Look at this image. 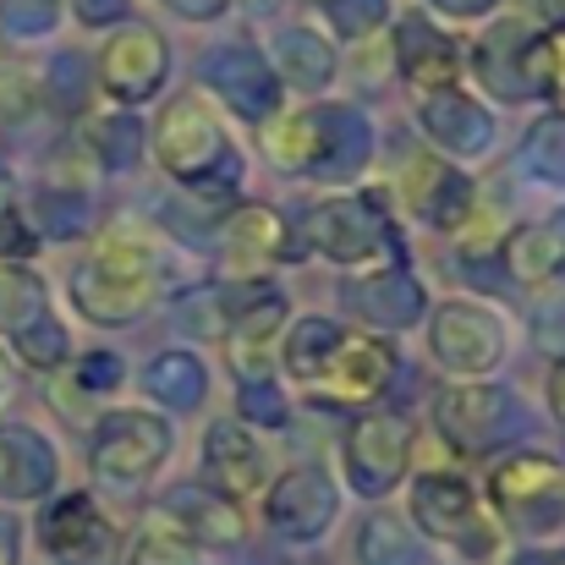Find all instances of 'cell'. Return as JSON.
Here are the masks:
<instances>
[{
  "mask_svg": "<svg viewBox=\"0 0 565 565\" xmlns=\"http://www.w3.org/2000/svg\"><path fill=\"white\" fill-rule=\"evenodd\" d=\"M160 297V258L143 236H105L94 258L72 275V302L88 324L121 330L143 319Z\"/></svg>",
  "mask_w": 565,
  "mask_h": 565,
  "instance_id": "1",
  "label": "cell"
},
{
  "mask_svg": "<svg viewBox=\"0 0 565 565\" xmlns=\"http://www.w3.org/2000/svg\"><path fill=\"white\" fill-rule=\"evenodd\" d=\"M154 160L166 166L171 182L203 192V188H236L242 166L231 149V132L220 127V110L209 94H177L160 121H154Z\"/></svg>",
  "mask_w": 565,
  "mask_h": 565,
  "instance_id": "2",
  "label": "cell"
},
{
  "mask_svg": "<svg viewBox=\"0 0 565 565\" xmlns=\"http://www.w3.org/2000/svg\"><path fill=\"white\" fill-rule=\"evenodd\" d=\"M489 500L516 533L550 539L565 527V467L544 450H516V456L494 461Z\"/></svg>",
  "mask_w": 565,
  "mask_h": 565,
  "instance_id": "3",
  "label": "cell"
},
{
  "mask_svg": "<svg viewBox=\"0 0 565 565\" xmlns=\"http://www.w3.org/2000/svg\"><path fill=\"white\" fill-rule=\"evenodd\" d=\"M171 456V423L143 406L105 412L94 428V478L110 489H143Z\"/></svg>",
  "mask_w": 565,
  "mask_h": 565,
  "instance_id": "4",
  "label": "cell"
},
{
  "mask_svg": "<svg viewBox=\"0 0 565 565\" xmlns=\"http://www.w3.org/2000/svg\"><path fill=\"white\" fill-rule=\"evenodd\" d=\"M308 247L341 269H369L395 253V231L379 209V192H352V198H324L308 209Z\"/></svg>",
  "mask_w": 565,
  "mask_h": 565,
  "instance_id": "5",
  "label": "cell"
},
{
  "mask_svg": "<svg viewBox=\"0 0 565 565\" xmlns=\"http://www.w3.org/2000/svg\"><path fill=\"white\" fill-rule=\"evenodd\" d=\"M412 522H417L428 539H439V544H450V550H461V555H472V561H489L494 544H500V533H494V522L483 516L478 494H472L456 472H423V478L412 483Z\"/></svg>",
  "mask_w": 565,
  "mask_h": 565,
  "instance_id": "6",
  "label": "cell"
},
{
  "mask_svg": "<svg viewBox=\"0 0 565 565\" xmlns=\"http://www.w3.org/2000/svg\"><path fill=\"white\" fill-rule=\"evenodd\" d=\"M94 77H99V88L116 105H127V110L149 105L166 88V77H171V44H166V33L149 28V22H121L105 39V50L94 61Z\"/></svg>",
  "mask_w": 565,
  "mask_h": 565,
  "instance_id": "7",
  "label": "cell"
},
{
  "mask_svg": "<svg viewBox=\"0 0 565 565\" xmlns=\"http://www.w3.org/2000/svg\"><path fill=\"white\" fill-rule=\"evenodd\" d=\"M428 352L445 374L467 379L494 374L505 363V324L483 308V302H439L428 319Z\"/></svg>",
  "mask_w": 565,
  "mask_h": 565,
  "instance_id": "8",
  "label": "cell"
},
{
  "mask_svg": "<svg viewBox=\"0 0 565 565\" xmlns=\"http://www.w3.org/2000/svg\"><path fill=\"white\" fill-rule=\"evenodd\" d=\"M347 483L363 500H384L412 467V423L401 412H363L347 428Z\"/></svg>",
  "mask_w": 565,
  "mask_h": 565,
  "instance_id": "9",
  "label": "cell"
},
{
  "mask_svg": "<svg viewBox=\"0 0 565 565\" xmlns=\"http://www.w3.org/2000/svg\"><path fill=\"white\" fill-rule=\"evenodd\" d=\"M198 77H203L209 94H220V105H225L231 116H242V121H253V127H264V121L280 116V88H286V83L275 77V66H269L253 44H225V50L203 55Z\"/></svg>",
  "mask_w": 565,
  "mask_h": 565,
  "instance_id": "10",
  "label": "cell"
},
{
  "mask_svg": "<svg viewBox=\"0 0 565 565\" xmlns=\"http://www.w3.org/2000/svg\"><path fill=\"white\" fill-rule=\"evenodd\" d=\"M335 511H341V494H335V483H330L319 467H291V472L275 478V489L264 494V522H269L280 539H291V544L324 539L330 522H335Z\"/></svg>",
  "mask_w": 565,
  "mask_h": 565,
  "instance_id": "11",
  "label": "cell"
},
{
  "mask_svg": "<svg viewBox=\"0 0 565 565\" xmlns=\"http://www.w3.org/2000/svg\"><path fill=\"white\" fill-rule=\"evenodd\" d=\"M44 555L55 565H110L116 561V527L99 516L88 494H61L39 516Z\"/></svg>",
  "mask_w": 565,
  "mask_h": 565,
  "instance_id": "12",
  "label": "cell"
},
{
  "mask_svg": "<svg viewBox=\"0 0 565 565\" xmlns=\"http://www.w3.org/2000/svg\"><path fill=\"white\" fill-rule=\"evenodd\" d=\"M434 423L445 434V445L456 450H483L505 434L511 423V395L483 384V379H467V384H450L439 401H434Z\"/></svg>",
  "mask_w": 565,
  "mask_h": 565,
  "instance_id": "13",
  "label": "cell"
},
{
  "mask_svg": "<svg viewBox=\"0 0 565 565\" xmlns=\"http://www.w3.org/2000/svg\"><path fill=\"white\" fill-rule=\"evenodd\" d=\"M417 121H423L428 143H434L439 154H450V160H478V154L494 149V116H489L472 94H461V88L423 94Z\"/></svg>",
  "mask_w": 565,
  "mask_h": 565,
  "instance_id": "14",
  "label": "cell"
},
{
  "mask_svg": "<svg viewBox=\"0 0 565 565\" xmlns=\"http://www.w3.org/2000/svg\"><path fill=\"white\" fill-rule=\"evenodd\" d=\"M203 478H209V494L236 505V500H253L264 489L269 456L242 423H214L203 434Z\"/></svg>",
  "mask_w": 565,
  "mask_h": 565,
  "instance_id": "15",
  "label": "cell"
},
{
  "mask_svg": "<svg viewBox=\"0 0 565 565\" xmlns=\"http://www.w3.org/2000/svg\"><path fill=\"white\" fill-rule=\"evenodd\" d=\"M275 258H286V220L269 203H242L220 220V264L242 280L264 275Z\"/></svg>",
  "mask_w": 565,
  "mask_h": 565,
  "instance_id": "16",
  "label": "cell"
},
{
  "mask_svg": "<svg viewBox=\"0 0 565 565\" xmlns=\"http://www.w3.org/2000/svg\"><path fill=\"white\" fill-rule=\"evenodd\" d=\"M390 379H395V347L390 341H379V335H341V347H335L330 369L319 374V384L335 401H347V406H369V401H379L390 390Z\"/></svg>",
  "mask_w": 565,
  "mask_h": 565,
  "instance_id": "17",
  "label": "cell"
},
{
  "mask_svg": "<svg viewBox=\"0 0 565 565\" xmlns=\"http://www.w3.org/2000/svg\"><path fill=\"white\" fill-rule=\"evenodd\" d=\"M280 330H286V297L269 291V286H253L242 313L225 330V352H231V369L242 374V384L247 379H269V347H275Z\"/></svg>",
  "mask_w": 565,
  "mask_h": 565,
  "instance_id": "18",
  "label": "cell"
},
{
  "mask_svg": "<svg viewBox=\"0 0 565 565\" xmlns=\"http://www.w3.org/2000/svg\"><path fill=\"white\" fill-rule=\"evenodd\" d=\"M395 66L401 77L417 88V94H439V88H456L461 77V50L428 22V17H406L395 28Z\"/></svg>",
  "mask_w": 565,
  "mask_h": 565,
  "instance_id": "19",
  "label": "cell"
},
{
  "mask_svg": "<svg viewBox=\"0 0 565 565\" xmlns=\"http://www.w3.org/2000/svg\"><path fill=\"white\" fill-rule=\"evenodd\" d=\"M55 445L28 423H0V494L6 500H44L55 489Z\"/></svg>",
  "mask_w": 565,
  "mask_h": 565,
  "instance_id": "20",
  "label": "cell"
},
{
  "mask_svg": "<svg viewBox=\"0 0 565 565\" xmlns=\"http://www.w3.org/2000/svg\"><path fill=\"white\" fill-rule=\"evenodd\" d=\"M319 127H324V149H319L313 177H324V182L358 177V171L369 166V154H374V127H369V116L352 110V105H319Z\"/></svg>",
  "mask_w": 565,
  "mask_h": 565,
  "instance_id": "21",
  "label": "cell"
},
{
  "mask_svg": "<svg viewBox=\"0 0 565 565\" xmlns=\"http://www.w3.org/2000/svg\"><path fill=\"white\" fill-rule=\"evenodd\" d=\"M347 302L379 324V330H406V324H417L423 313H428V302H423V286L406 275V269H379L369 280H358L352 291H347Z\"/></svg>",
  "mask_w": 565,
  "mask_h": 565,
  "instance_id": "22",
  "label": "cell"
},
{
  "mask_svg": "<svg viewBox=\"0 0 565 565\" xmlns=\"http://www.w3.org/2000/svg\"><path fill=\"white\" fill-rule=\"evenodd\" d=\"M505 269L522 286H550L565 275V214L544 220V225H522L505 236Z\"/></svg>",
  "mask_w": 565,
  "mask_h": 565,
  "instance_id": "23",
  "label": "cell"
},
{
  "mask_svg": "<svg viewBox=\"0 0 565 565\" xmlns=\"http://www.w3.org/2000/svg\"><path fill=\"white\" fill-rule=\"evenodd\" d=\"M275 77L302 88V94H324L335 83V50L313 33V28H280L275 33Z\"/></svg>",
  "mask_w": 565,
  "mask_h": 565,
  "instance_id": "24",
  "label": "cell"
},
{
  "mask_svg": "<svg viewBox=\"0 0 565 565\" xmlns=\"http://www.w3.org/2000/svg\"><path fill=\"white\" fill-rule=\"evenodd\" d=\"M127 565H203V544H192V533L177 522L171 505H154L132 539Z\"/></svg>",
  "mask_w": 565,
  "mask_h": 565,
  "instance_id": "25",
  "label": "cell"
},
{
  "mask_svg": "<svg viewBox=\"0 0 565 565\" xmlns=\"http://www.w3.org/2000/svg\"><path fill=\"white\" fill-rule=\"evenodd\" d=\"M319 149H324V127H319V105L308 110H291L280 121L264 127V154L280 166V171H308L319 166Z\"/></svg>",
  "mask_w": 565,
  "mask_h": 565,
  "instance_id": "26",
  "label": "cell"
},
{
  "mask_svg": "<svg viewBox=\"0 0 565 565\" xmlns=\"http://www.w3.org/2000/svg\"><path fill=\"white\" fill-rule=\"evenodd\" d=\"M143 390L154 395V401H166V406H177V412H192L203 395H209V369L192 358V352H160L149 369H143Z\"/></svg>",
  "mask_w": 565,
  "mask_h": 565,
  "instance_id": "27",
  "label": "cell"
},
{
  "mask_svg": "<svg viewBox=\"0 0 565 565\" xmlns=\"http://www.w3.org/2000/svg\"><path fill=\"white\" fill-rule=\"evenodd\" d=\"M341 324L335 319H302V324H291L286 330V347H280V363H286V374L302 379V384H319V374L330 369V358H335V347H341Z\"/></svg>",
  "mask_w": 565,
  "mask_h": 565,
  "instance_id": "28",
  "label": "cell"
},
{
  "mask_svg": "<svg viewBox=\"0 0 565 565\" xmlns=\"http://www.w3.org/2000/svg\"><path fill=\"white\" fill-rule=\"evenodd\" d=\"M171 511H177V522L192 533V544H242L247 539V522H242V511L231 505V500H220V494H188V500H171Z\"/></svg>",
  "mask_w": 565,
  "mask_h": 565,
  "instance_id": "29",
  "label": "cell"
},
{
  "mask_svg": "<svg viewBox=\"0 0 565 565\" xmlns=\"http://www.w3.org/2000/svg\"><path fill=\"white\" fill-rule=\"evenodd\" d=\"M50 313V291L33 269H17V264H0V330L17 335L28 330L33 319Z\"/></svg>",
  "mask_w": 565,
  "mask_h": 565,
  "instance_id": "30",
  "label": "cell"
},
{
  "mask_svg": "<svg viewBox=\"0 0 565 565\" xmlns=\"http://www.w3.org/2000/svg\"><path fill=\"white\" fill-rule=\"evenodd\" d=\"M358 561L363 565H417V533L390 516V511H374L358 533Z\"/></svg>",
  "mask_w": 565,
  "mask_h": 565,
  "instance_id": "31",
  "label": "cell"
},
{
  "mask_svg": "<svg viewBox=\"0 0 565 565\" xmlns=\"http://www.w3.org/2000/svg\"><path fill=\"white\" fill-rule=\"evenodd\" d=\"M522 50H527L522 28H500V33L478 50V72H483V83L500 88L505 99H527V83H522Z\"/></svg>",
  "mask_w": 565,
  "mask_h": 565,
  "instance_id": "32",
  "label": "cell"
},
{
  "mask_svg": "<svg viewBox=\"0 0 565 565\" xmlns=\"http://www.w3.org/2000/svg\"><path fill=\"white\" fill-rule=\"evenodd\" d=\"M11 352H17L28 369L55 374V369H66V358H72V335H66V324H61L55 313H44V319H33L28 330L11 335Z\"/></svg>",
  "mask_w": 565,
  "mask_h": 565,
  "instance_id": "33",
  "label": "cell"
},
{
  "mask_svg": "<svg viewBox=\"0 0 565 565\" xmlns=\"http://www.w3.org/2000/svg\"><path fill=\"white\" fill-rule=\"evenodd\" d=\"M253 291V286H247ZM247 291H220V286H198L182 297V324H188L192 335H209V341H220L225 330H231V319L242 313V302H247Z\"/></svg>",
  "mask_w": 565,
  "mask_h": 565,
  "instance_id": "34",
  "label": "cell"
},
{
  "mask_svg": "<svg viewBox=\"0 0 565 565\" xmlns=\"http://www.w3.org/2000/svg\"><path fill=\"white\" fill-rule=\"evenodd\" d=\"M39 231L50 242H66V236H83L88 231V198L66 188H44L39 192ZM33 231V236H39Z\"/></svg>",
  "mask_w": 565,
  "mask_h": 565,
  "instance_id": "35",
  "label": "cell"
},
{
  "mask_svg": "<svg viewBox=\"0 0 565 565\" xmlns=\"http://www.w3.org/2000/svg\"><path fill=\"white\" fill-rule=\"evenodd\" d=\"M66 17V0H0V33L6 39H44Z\"/></svg>",
  "mask_w": 565,
  "mask_h": 565,
  "instance_id": "36",
  "label": "cell"
},
{
  "mask_svg": "<svg viewBox=\"0 0 565 565\" xmlns=\"http://www.w3.org/2000/svg\"><path fill=\"white\" fill-rule=\"evenodd\" d=\"M44 94H50V105L61 116H77L83 110V94H88V61L77 50H61L50 61V72H44Z\"/></svg>",
  "mask_w": 565,
  "mask_h": 565,
  "instance_id": "37",
  "label": "cell"
},
{
  "mask_svg": "<svg viewBox=\"0 0 565 565\" xmlns=\"http://www.w3.org/2000/svg\"><path fill=\"white\" fill-rule=\"evenodd\" d=\"M94 154L110 166V171H127V166H138V154H143V132H138V121L132 116H105V121H94Z\"/></svg>",
  "mask_w": 565,
  "mask_h": 565,
  "instance_id": "38",
  "label": "cell"
},
{
  "mask_svg": "<svg viewBox=\"0 0 565 565\" xmlns=\"http://www.w3.org/2000/svg\"><path fill=\"white\" fill-rule=\"evenodd\" d=\"M527 171L544 177V182H565V116H544L533 132H527V149H522Z\"/></svg>",
  "mask_w": 565,
  "mask_h": 565,
  "instance_id": "39",
  "label": "cell"
},
{
  "mask_svg": "<svg viewBox=\"0 0 565 565\" xmlns=\"http://www.w3.org/2000/svg\"><path fill=\"white\" fill-rule=\"evenodd\" d=\"M324 22L341 39H369L390 22V0H324Z\"/></svg>",
  "mask_w": 565,
  "mask_h": 565,
  "instance_id": "40",
  "label": "cell"
},
{
  "mask_svg": "<svg viewBox=\"0 0 565 565\" xmlns=\"http://www.w3.org/2000/svg\"><path fill=\"white\" fill-rule=\"evenodd\" d=\"M242 417H253L264 428H280L286 423V395L275 390V379H247L242 384Z\"/></svg>",
  "mask_w": 565,
  "mask_h": 565,
  "instance_id": "41",
  "label": "cell"
},
{
  "mask_svg": "<svg viewBox=\"0 0 565 565\" xmlns=\"http://www.w3.org/2000/svg\"><path fill=\"white\" fill-rule=\"evenodd\" d=\"M77 384H83V390H110V384H121L116 352H88V358L77 363Z\"/></svg>",
  "mask_w": 565,
  "mask_h": 565,
  "instance_id": "42",
  "label": "cell"
},
{
  "mask_svg": "<svg viewBox=\"0 0 565 565\" xmlns=\"http://www.w3.org/2000/svg\"><path fill=\"white\" fill-rule=\"evenodd\" d=\"M166 11H177L182 22H220L231 11V0H160Z\"/></svg>",
  "mask_w": 565,
  "mask_h": 565,
  "instance_id": "43",
  "label": "cell"
},
{
  "mask_svg": "<svg viewBox=\"0 0 565 565\" xmlns=\"http://www.w3.org/2000/svg\"><path fill=\"white\" fill-rule=\"evenodd\" d=\"M127 6H132V0H77V17H83L88 28H110V22L127 17Z\"/></svg>",
  "mask_w": 565,
  "mask_h": 565,
  "instance_id": "44",
  "label": "cell"
},
{
  "mask_svg": "<svg viewBox=\"0 0 565 565\" xmlns=\"http://www.w3.org/2000/svg\"><path fill=\"white\" fill-rule=\"evenodd\" d=\"M544 44H550V94H565V28L544 33Z\"/></svg>",
  "mask_w": 565,
  "mask_h": 565,
  "instance_id": "45",
  "label": "cell"
},
{
  "mask_svg": "<svg viewBox=\"0 0 565 565\" xmlns=\"http://www.w3.org/2000/svg\"><path fill=\"white\" fill-rule=\"evenodd\" d=\"M428 6H439L445 17H461V22H472V17H489L500 0H428Z\"/></svg>",
  "mask_w": 565,
  "mask_h": 565,
  "instance_id": "46",
  "label": "cell"
},
{
  "mask_svg": "<svg viewBox=\"0 0 565 565\" xmlns=\"http://www.w3.org/2000/svg\"><path fill=\"white\" fill-rule=\"evenodd\" d=\"M17 550H22L17 522H11V516H0V565H17Z\"/></svg>",
  "mask_w": 565,
  "mask_h": 565,
  "instance_id": "47",
  "label": "cell"
},
{
  "mask_svg": "<svg viewBox=\"0 0 565 565\" xmlns=\"http://www.w3.org/2000/svg\"><path fill=\"white\" fill-rule=\"evenodd\" d=\"M550 406H555V417L565 423V358L550 369Z\"/></svg>",
  "mask_w": 565,
  "mask_h": 565,
  "instance_id": "48",
  "label": "cell"
},
{
  "mask_svg": "<svg viewBox=\"0 0 565 565\" xmlns=\"http://www.w3.org/2000/svg\"><path fill=\"white\" fill-rule=\"evenodd\" d=\"M6 214H17V209H11V177L0 171V220H6Z\"/></svg>",
  "mask_w": 565,
  "mask_h": 565,
  "instance_id": "49",
  "label": "cell"
},
{
  "mask_svg": "<svg viewBox=\"0 0 565 565\" xmlns=\"http://www.w3.org/2000/svg\"><path fill=\"white\" fill-rule=\"evenodd\" d=\"M11 384H17V379H11V358H6V352H0V401H6V395H11Z\"/></svg>",
  "mask_w": 565,
  "mask_h": 565,
  "instance_id": "50",
  "label": "cell"
}]
</instances>
